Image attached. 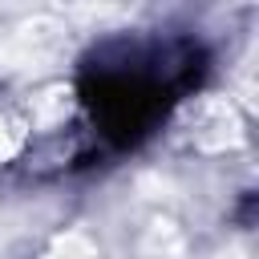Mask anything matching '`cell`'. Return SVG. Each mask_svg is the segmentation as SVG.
<instances>
[{
	"mask_svg": "<svg viewBox=\"0 0 259 259\" xmlns=\"http://www.w3.org/2000/svg\"><path fill=\"white\" fill-rule=\"evenodd\" d=\"M65 45V28L49 16L20 24L4 45H0V69H36L49 57H57V49Z\"/></svg>",
	"mask_w": 259,
	"mask_h": 259,
	"instance_id": "1",
	"label": "cell"
},
{
	"mask_svg": "<svg viewBox=\"0 0 259 259\" xmlns=\"http://www.w3.org/2000/svg\"><path fill=\"white\" fill-rule=\"evenodd\" d=\"M194 146L198 150H227L243 138V117L227 97H206L194 105Z\"/></svg>",
	"mask_w": 259,
	"mask_h": 259,
	"instance_id": "2",
	"label": "cell"
},
{
	"mask_svg": "<svg viewBox=\"0 0 259 259\" xmlns=\"http://www.w3.org/2000/svg\"><path fill=\"white\" fill-rule=\"evenodd\" d=\"M69 89L65 85H57V89H45L40 97H36V121L40 125H53V121H61L65 113H69Z\"/></svg>",
	"mask_w": 259,
	"mask_h": 259,
	"instance_id": "3",
	"label": "cell"
},
{
	"mask_svg": "<svg viewBox=\"0 0 259 259\" xmlns=\"http://www.w3.org/2000/svg\"><path fill=\"white\" fill-rule=\"evenodd\" d=\"M16 150H20V130L12 125V117L0 113V162H8Z\"/></svg>",
	"mask_w": 259,
	"mask_h": 259,
	"instance_id": "4",
	"label": "cell"
},
{
	"mask_svg": "<svg viewBox=\"0 0 259 259\" xmlns=\"http://www.w3.org/2000/svg\"><path fill=\"white\" fill-rule=\"evenodd\" d=\"M53 251H57V255H61V251H65V255H93V243H89V239H77V235H69V239L61 235V239L53 243Z\"/></svg>",
	"mask_w": 259,
	"mask_h": 259,
	"instance_id": "5",
	"label": "cell"
}]
</instances>
